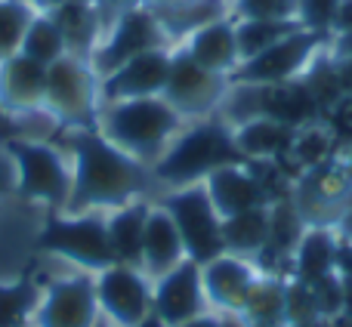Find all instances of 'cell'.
<instances>
[{"instance_id":"6da1fadb","label":"cell","mask_w":352,"mask_h":327,"mask_svg":"<svg viewBox=\"0 0 352 327\" xmlns=\"http://www.w3.org/2000/svg\"><path fill=\"white\" fill-rule=\"evenodd\" d=\"M68 146L74 155V170L65 207L72 213L102 210V207L118 210L148 188L146 164L111 146L99 130H72Z\"/></svg>"},{"instance_id":"7a4b0ae2","label":"cell","mask_w":352,"mask_h":327,"mask_svg":"<svg viewBox=\"0 0 352 327\" xmlns=\"http://www.w3.org/2000/svg\"><path fill=\"white\" fill-rule=\"evenodd\" d=\"M182 121L186 117L164 96L124 99L105 102V111L99 115V133L140 164H155L176 139Z\"/></svg>"},{"instance_id":"3957f363","label":"cell","mask_w":352,"mask_h":327,"mask_svg":"<svg viewBox=\"0 0 352 327\" xmlns=\"http://www.w3.org/2000/svg\"><path fill=\"white\" fill-rule=\"evenodd\" d=\"M241 161L244 158L235 148L229 124L201 117L198 124L176 133V139L164 148V155L152 164V176L170 188H186L204 182L213 170L226 167V164Z\"/></svg>"},{"instance_id":"277c9868","label":"cell","mask_w":352,"mask_h":327,"mask_svg":"<svg viewBox=\"0 0 352 327\" xmlns=\"http://www.w3.org/2000/svg\"><path fill=\"white\" fill-rule=\"evenodd\" d=\"M37 247L72 260L87 272H102L115 266V253L109 244V225L96 213H72V216H50L37 235Z\"/></svg>"},{"instance_id":"5b68a950","label":"cell","mask_w":352,"mask_h":327,"mask_svg":"<svg viewBox=\"0 0 352 327\" xmlns=\"http://www.w3.org/2000/svg\"><path fill=\"white\" fill-rule=\"evenodd\" d=\"M164 207L170 213L176 232L186 247V260L204 266L207 260L226 253L223 247V216L217 213L210 194H207L204 182L186 188H173L164 198Z\"/></svg>"},{"instance_id":"8992f818","label":"cell","mask_w":352,"mask_h":327,"mask_svg":"<svg viewBox=\"0 0 352 327\" xmlns=\"http://www.w3.org/2000/svg\"><path fill=\"white\" fill-rule=\"evenodd\" d=\"M96 74L78 56L65 53L47 65V90H43V109L59 124L72 130H90L96 121Z\"/></svg>"},{"instance_id":"52a82bcc","label":"cell","mask_w":352,"mask_h":327,"mask_svg":"<svg viewBox=\"0 0 352 327\" xmlns=\"http://www.w3.org/2000/svg\"><path fill=\"white\" fill-rule=\"evenodd\" d=\"M10 155L16 161L19 173V194L25 201H41L50 207H65L68 194H72V170L62 161L56 148L43 146V142L28 139H12Z\"/></svg>"},{"instance_id":"ba28073f","label":"cell","mask_w":352,"mask_h":327,"mask_svg":"<svg viewBox=\"0 0 352 327\" xmlns=\"http://www.w3.org/2000/svg\"><path fill=\"white\" fill-rule=\"evenodd\" d=\"M318 43H322V34H316V31H306V28L291 31V34L281 37L269 49L256 53L254 59H244L232 71L229 84L275 87V84H287V80L303 78V71L309 68V62L318 53Z\"/></svg>"},{"instance_id":"9c48e42d","label":"cell","mask_w":352,"mask_h":327,"mask_svg":"<svg viewBox=\"0 0 352 327\" xmlns=\"http://www.w3.org/2000/svg\"><path fill=\"white\" fill-rule=\"evenodd\" d=\"M226 90H229V78L201 68L186 49L170 53V78L164 87V99L182 117H192V121L207 117L219 109Z\"/></svg>"},{"instance_id":"30bf717a","label":"cell","mask_w":352,"mask_h":327,"mask_svg":"<svg viewBox=\"0 0 352 327\" xmlns=\"http://www.w3.org/2000/svg\"><path fill=\"white\" fill-rule=\"evenodd\" d=\"M96 284V303L111 327H133L152 315V278L142 269L115 266L102 269Z\"/></svg>"},{"instance_id":"8fae6325","label":"cell","mask_w":352,"mask_h":327,"mask_svg":"<svg viewBox=\"0 0 352 327\" xmlns=\"http://www.w3.org/2000/svg\"><path fill=\"white\" fill-rule=\"evenodd\" d=\"M164 37H167V31L155 12L127 10L115 22L109 41L102 47H96V53H93V74L105 78L115 68H121L124 62H130L133 56L148 53V49H161L164 47Z\"/></svg>"},{"instance_id":"7c38bea8","label":"cell","mask_w":352,"mask_h":327,"mask_svg":"<svg viewBox=\"0 0 352 327\" xmlns=\"http://www.w3.org/2000/svg\"><path fill=\"white\" fill-rule=\"evenodd\" d=\"M260 269L254 260L238 253H219L201 266V284H204L207 309L217 315H238L248 300Z\"/></svg>"},{"instance_id":"4fadbf2b","label":"cell","mask_w":352,"mask_h":327,"mask_svg":"<svg viewBox=\"0 0 352 327\" xmlns=\"http://www.w3.org/2000/svg\"><path fill=\"white\" fill-rule=\"evenodd\" d=\"M152 312L161 318L167 327H176L188 318L204 315L207 297L204 284H201V266L192 260H182L176 269L167 275L155 278L152 284Z\"/></svg>"},{"instance_id":"5bb4252c","label":"cell","mask_w":352,"mask_h":327,"mask_svg":"<svg viewBox=\"0 0 352 327\" xmlns=\"http://www.w3.org/2000/svg\"><path fill=\"white\" fill-rule=\"evenodd\" d=\"M167 78H170V49H148V53H140L130 62H124L111 74H105L99 80V96L102 102L164 96Z\"/></svg>"},{"instance_id":"9a60e30c","label":"cell","mask_w":352,"mask_h":327,"mask_svg":"<svg viewBox=\"0 0 352 327\" xmlns=\"http://www.w3.org/2000/svg\"><path fill=\"white\" fill-rule=\"evenodd\" d=\"M99 322L96 284L87 275L53 281L41 300L37 324L41 327H93Z\"/></svg>"},{"instance_id":"2e32d148","label":"cell","mask_w":352,"mask_h":327,"mask_svg":"<svg viewBox=\"0 0 352 327\" xmlns=\"http://www.w3.org/2000/svg\"><path fill=\"white\" fill-rule=\"evenodd\" d=\"M204 188H207L213 207H217V213L223 219L269 204L266 192H263L260 179L254 176V170L248 167V161L226 164V167L213 170V173L204 179Z\"/></svg>"},{"instance_id":"e0dca14e","label":"cell","mask_w":352,"mask_h":327,"mask_svg":"<svg viewBox=\"0 0 352 327\" xmlns=\"http://www.w3.org/2000/svg\"><path fill=\"white\" fill-rule=\"evenodd\" d=\"M43 90H47V65L16 53L0 62V105L10 115H28L43 109Z\"/></svg>"},{"instance_id":"ac0fdd59","label":"cell","mask_w":352,"mask_h":327,"mask_svg":"<svg viewBox=\"0 0 352 327\" xmlns=\"http://www.w3.org/2000/svg\"><path fill=\"white\" fill-rule=\"evenodd\" d=\"M182 49H186L201 68H207V71H213V74H223V78H232V71L241 65L235 25L226 22V19H217V22H207V25H201V28H195Z\"/></svg>"},{"instance_id":"d6986e66","label":"cell","mask_w":352,"mask_h":327,"mask_svg":"<svg viewBox=\"0 0 352 327\" xmlns=\"http://www.w3.org/2000/svg\"><path fill=\"white\" fill-rule=\"evenodd\" d=\"M186 260V247H182V238L176 232L170 213L164 207H152L146 219V235H142V272L148 278H161L170 269H176Z\"/></svg>"},{"instance_id":"ffe728a7","label":"cell","mask_w":352,"mask_h":327,"mask_svg":"<svg viewBox=\"0 0 352 327\" xmlns=\"http://www.w3.org/2000/svg\"><path fill=\"white\" fill-rule=\"evenodd\" d=\"M337 244H340L337 229H331V225H306L303 238L297 241L294 256H291V266H294L291 278L316 284V281L334 275L337 272Z\"/></svg>"},{"instance_id":"44dd1931","label":"cell","mask_w":352,"mask_h":327,"mask_svg":"<svg viewBox=\"0 0 352 327\" xmlns=\"http://www.w3.org/2000/svg\"><path fill=\"white\" fill-rule=\"evenodd\" d=\"M232 139L244 161H281L291 148L294 130L272 117H254L232 127Z\"/></svg>"},{"instance_id":"7402d4cb","label":"cell","mask_w":352,"mask_h":327,"mask_svg":"<svg viewBox=\"0 0 352 327\" xmlns=\"http://www.w3.org/2000/svg\"><path fill=\"white\" fill-rule=\"evenodd\" d=\"M263 117L285 124L291 130H300L306 124L322 121L316 99L309 96L303 80H287V84H275V87H263Z\"/></svg>"},{"instance_id":"603a6c76","label":"cell","mask_w":352,"mask_h":327,"mask_svg":"<svg viewBox=\"0 0 352 327\" xmlns=\"http://www.w3.org/2000/svg\"><path fill=\"white\" fill-rule=\"evenodd\" d=\"M148 210H152V207L142 204V201H130V204L118 207V210L105 219L115 262L133 266V269L142 266V235H146Z\"/></svg>"},{"instance_id":"cb8c5ba5","label":"cell","mask_w":352,"mask_h":327,"mask_svg":"<svg viewBox=\"0 0 352 327\" xmlns=\"http://www.w3.org/2000/svg\"><path fill=\"white\" fill-rule=\"evenodd\" d=\"M266 241H269V204L223 219L226 253H238V256H248V260H256L260 250L266 247Z\"/></svg>"},{"instance_id":"d4e9b609","label":"cell","mask_w":352,"mask_h":327,"mask_svg":"<svg viewBox=\"0 0 352 327\" xmlns=\"http://www.w3.org/2000/svg\"><path fill=\"white\" fill-rule=\"evenodd\" d=\"M285 293H287L285 278L260 275L238 315L250 327H285Z\"/></svg>"},{"instance_id":"484cf974","label":"cell","mask_w":352,"mask_h":327,"mask_svg":"<svg viewBox=\"0 0 352 327\" xmlns=\"http://www.w3.org/2000/svg\"><path fill=\"white\" fill-rule=\"evenodd\" d=\"M297 28H303L297 19H287V22H281V19H241V22L235 25L238 56H241V62L254 59L256 53L269 49L272 43H278L281 37H287Z\"/></svg>"},{"instance_id":"4316f807","label":"cell","mask_w":352,"mask_h":327,"mask_svg":"<svg viewBox=\"0 0 352 327\" xmlns=\"http://www.w3.org/2000/svg\"><path fill=\"white\" fill-rule=\"evenodd\" d=\"M19 53H25L28 59L41 62V65H53L56 59H62V56L68 53V43H65L62 28L56 25V19L53 16H34L31 19Z\"/></svg>"},{"instance_id":"83f0119b","label":"cell","mask_w":352,"mask_h":327,"mask_svg":"<svg viewBox=\"0 0 352 327\" xmlns=\"http://www.w3.org/2000/svg\"><path fill=\"white\" fill-rule=\"evenodd\" d=\"M300 80L306 84L309 96L316 99L322 117H324V111H331L343 99V87H340V78H337L334 59H312L309 68L303 71V78H300Z\"/></svg>"},{"instance_id":"f1b7e54d","label":"cell","mask_w":352,"mask_h":327,"mask_svg":"<svg viewBox=\"0 0 352 327\" xmlns=\"http://www.w3.org/2000/svg\"><path fill=\"white\" fill-rule=\"evenodd\" d=\"M41 303V291L34 281L0 284V327H25L34 306Z\"/></svg>"},{"instance_id":"f546056e","label":"cell","mask_w":352,"mask_h":327,"mask_svg":"<svg viewBox=\"0 0 352 327\" xmlns=\"http://www.w3.org/2000/svg\"><path fill=\"white\" fill-rule=\"evenodd\" d=\"M31 19H34V10L28 0H0V62L22 49V37Z\"/></svg>"},{"instance_id":"4dcf8cb0","label":"cell","mask_w":352,"mask_h":327,"mask_svg":"<svg viewBox=\"0 0 352 327\" xmlns=\"http://www.w3.org/2000/svg\"><path fill=\"white\" fill-rule=\"evenodd\" d=\"M50 16H53L56 25L62 28L68 47L90 41V12H87L78 0H65V3H59L53 12H50Z\"/></svg>"},{"instance_id":"1f68e13d","label":"cell","mask_w":352,"mask_h":327,"mask_svg":"<svg viewBox=\"0 0 352 327\" xmlns=\"http://www.w3.org/2000/svg\"><path fill=\"white\" fill-rule=\"evenodd\" d=\"M340 0H297V22L306 31H316V34H328L331 22H334V12Z\"/></svg>"},{"instance_id":"d6a6232c","label":"cell","mask_w":352,"mask_h":327,"mask_svg":"<svg viewBox=\"0 0 352 327\" xmlns=\"http://www.w3.org/2000/svg\"><path fill=\"white\" fill-rule=\"evenodd\" d=\"M312 287V297H316V306H318V315L324 318V322H331V318H337L343 312V278L340 275H328V278L316 281Z\"/></svg>"},{"instance_id":"836d02e7","label":"cell","mask_w":352,"mask_h":327,"mask_svg":"<svg viewBox=\"0 0 352 327\" xmlns=\"http://www.w3.org/2000/svg\"><path fill=\"white\" fill-rule=\"evenodd\" d=\"M241 19H297V0H238Z\"/></svg>"},{"instance_id":"e575fe53","label":"cell","mask_w":352,"mask_h":327,"mask_svg":"<svg viewBox=\"0 0 352 327\" xmlns=\"http://www.w3.org/2000/svg\"><path fill=\"white\" fill-rule=\"evenodd\" d=\"M331 31H334V37L352 31V0H340V3H337V12H334V22H331Z\"/></svg>"},{"instance_id":"d590c367","label":"cell","mask_w":352,"mask_h":327,"mask_svg":"<svg viewBox=\"0 0 352 327\" xmlns=\"http://www.w3.org/2000/svg\"><path fill=\"white\" fill-rule=\"evenodd\" d=\"M12 139H19V121L0 105V146H10Z\"/></svg>"},{"instance_id":"8d00e7d4","label":"cell","mask_w":352,"mask_h":327,"mask_svg":"<svg viewBox=\"0 0 352 327\" xmlns=\"http://www.w3.org/2000/svg\"><path fill=\"white\" fill-rule=\"evenodd\" d=\"M334 65H337V78H340V87H343V96H352V56L334 59Z\"/></svg>"},{"instance_id":"74e56055","label":"cell","mask_w":352,"mask_h":327,"mask_svg":"<svg viewBox=\"0 0 352 327\" xmlns=\"http://www.w3.org/2000/svg\"><path fill=\"white\" fill-rule=\"evenodd\" d=\"M176 327H219V315H217V312H204V315L188 318V322H182Z\"/></svg>"},{"instance_id":"f35d334b","label":"cell","mask_w":352,"mask_h":327,"mask_svg":"<svg viewBox=\"0 0 352 327\" xmlns=\"http://www.w3.org/2000/svg\"><path fill=\"white\" fill-rule=\"evenodd\" d=\"M334 59H346V56H352V31H346V34H337L334 37Z\"/></svg>"},{"instance_id":"ab89813d","label":"cell","mask_w":352,"mask_h":327,"mask_svg":"<svg viewBox=\"0 0 352 327\" xmlns=\"http://www.w3.org/2000/svg\"><path fill=\"white\" fill-rule=\"evenodd\" d=\"M343 315L352 318V278H343Z\"/></svg>"},{"instance_id":"60d3db41","label":"cell","mask_w":352,"mask_h":327,"mask_svg":"<svg viewBox=\"0 0 352 327\" xmlns=\"http://www.w3.org/2000/svg\"><path fill=\"white\" fill-rule=\"evenodd\" d=\"M219 327H250L241 315H219Z\"/></svg>"},{"instance_id":"b9f144b4","label":"cell","mask_w":352,"mask_h":327,"mask_svg":"<svg viewBox=\"0 0 352 327\" xmlns=\"http://www.w3.org/2000/svg\"><path fill=\"white\" fill-rule=\"evenodd\" d=\"M133 327H167V324L161 322V318H158V315H155V312H152V315H146V318H142L140 324H133Z\"/></svg>"},{"instance_id":"7bdbcfd3","label":"cell","mask_w":352,"mask_h":327,"mask_svg":"<svg viewBox=\"0 0 352 327\" xmlns=\"http://www.w3.org/2000/svg\"><path fill=\"white\" fill-rule=\"evenodd\" d=\"M28 3L43 6V10H56V6H59V3H65V0H28Z\"/></svg>"},{"instance_id":"ee69618b","label":"cell","mask_w":352,"mask_h":327,"mask_svg":"<svg viewBox=\"0 0 352 327\" xmlns=\"http://www.w3.org/2000/svg\"><path fill=\"white\" fill-rule=\"evenodd\" d=\"M93 327H111V324H105V322H96V324H93Z\"/></svg>"},{"instance_id":"f6af8a7d","label":"cell","mask_w":352,"mask_h":327,"mask_svg":"<svg viewBox=\"0 0 352 327\" xmlns=\"http://www.w3.org/2000/svg\"><path fill=\"white\" fill-rule=\"evenodd\" d=\"M349 173H352V155H349Z\"/></svg>"}]
</instances>
